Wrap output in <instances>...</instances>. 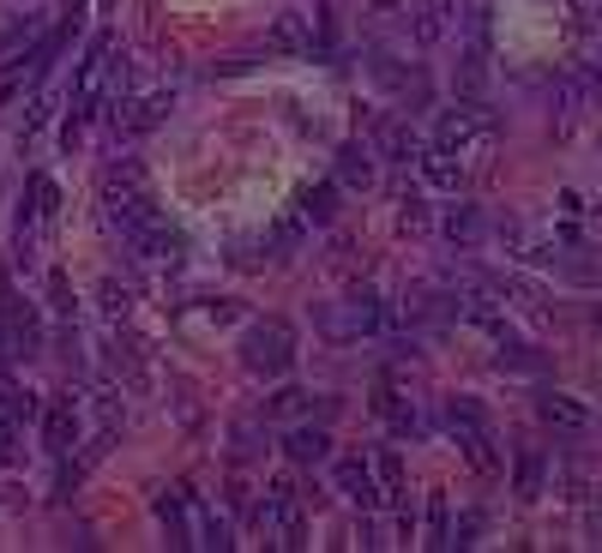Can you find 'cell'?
Segmentation results:
<instances>
[{
    "mask_svg": "<svg viewBox=\"0 0 602 553\" xmlns=\"http://www.w3.org/2000/svg\"><path fill=\"white\" fill-rule=\"evenodd\" d=\"M49 296H54V307H61V313H73V289H66V277H61V271L49 277Z\"/></svg>",
    "mask_w": 602,
    "mask_h": 553,
    "instance_id": "obj_30",
    "label": "cell"
},
{
    "mask_svg": "<svg viewBox=\"0 0 602 553\" xmlns=\"http://www.w3.org/2000/svg\"><path fill=\"white\" fill-rule=\"evenodd\" d=\"M326 331L331 337H374V331H386V301L374 296V289H355V296H343L338 307L326 313Z\"/></svg>",
    "mask_w": 602,
    "mask_h": 553,
    "instance_id": "obj_7",
    "label": "cell"
},
{
    "mask_svg": "<svg viewBox=\"0 0 602 553\" xmlns=\"http://www.w3.org/2000/svg\"><path fill=\"white\" fill-rule=\"evenodd\" d=\"M494 367H500V374H524V379H537V374H542V367H549V361H542V355H537V349H524V343H512V349H500V355H494Z\"/></svg>",
    "mask_w": 602,
    "mask_h": 553,
    "instance_id": "obj_23",
    "label": "cell"
},
{
    "mask_svg": "<svg viewBox=\"0 0 602 553\" xmlns=\"http://www.w3.org/2000/svg\"><path fill=\"white\" fill-rule=\"evenodd\" d=\"M428 548H452V529H446V493L428 500Z\"/></svg>",
    "mask_w": 602,
    "mask_h": 553,
    "instance_id": "obj_26",
    "label": "cell"
},
{
    "mask_svg": "<svg viewBox=\"0 0 602 553\" xmlns=\"http://www.w3.org/2000/svg\"><path fill=\"white\" fill-rule=\"evenodd\" d=\"M440 229H446V241L476 247V241H482V235H488V217H482V211H476V205H452V211H446V217H440Z\"/></svg>",
    "mask_w": 602,
    "mask_h": 553,
    "instance_id": "obj_17",
    "label": "cell"
},
{
    "mask_svg": "<svg viewBox=\"0 0 602 553\" xmlns=\"http://www.w3.org/2000/svg\"><path fill=\"white\" fill-rule=\"evenodd\" d=\"M109 66H115V37H97L91 49H85L79 73H73V97H66V144L85 133V121H91V109L103 103V90H109Z\"/></svg>",
    "mask_w": 602,
    "mask_h": 553,
    "instance_id": "obj_3",
    "label": "cell"
},
{
    "mask_svg": "<svg viewBox=\"0 0 602 553\" xmlns=\"http://www.w3.org/2000/svg\"><path fill=\"white\" fill-rule=\"evenodd\" d=\"M241 367L260 379H284L296 367V325L284 319H260L241 331Z\"/></svg>",
    "mask_w": 602,
    "mask_h": 553,
    "instance_id": "obj_4",
    "label": "cell"
},
{
    "mask_svg": "<svg viewBox=\"0 0 602 553\" xmlns=\"http://www.w3.org/2000/svg\"><path fill=\"white\" fill-rule=\"evenodd\" d=\"M452 25V0H422L416 7V42H440Z\"/></svg>",
    "mask_w": 602,
    "mask_h": 553,
    "instance_id": "obj_22",
    "label": "cell"
},
{
    "mask_svg": "<svg viewBox=\"0 0 602 553\" xmlns=\"http://www.w3.org/2000/svg\"><path fill=\"white\" fill-rule=\"evenodd\" d=\"M367 7H380V13H392V7H410V0H367Z\"/></svg>",
    "mask_w": 602,
    "mask_h": 553,
    "instance_id": "obj_31",
    "label": "cell"
},
{
    "mask_svg": "<svg viewBox=\"0 0 602 553\" xmlns=\"http://www.w3.org/2000/svg\"><path fill=\"white\" fill-rule=\"evenodd\" d=\"M170 109H175V97H170V90H151V97L127 103V115L115 109V133H121V139H139V133L163 127V121H170Z\"/></svg>",
    "mask_w": 602,
    "mask_h": 553,
    "instance_id": "obj_11",
    "label": "cell"
},
{
    "mask_svg": "<svg viewBox=\"0 0 602 553\" xmlns=\"http://www.w3.org/2000/svg\"><path fill=\"white\" fill-rule=\"evenodd\" d=\"M0 349H7L13 361H30L42 349V319H37V307H30L13 284L0 289Z\"/></svg>",
    "mask_w": 602,
    "mask_h": 553,
    "instance_id": "obj_5",
    "label": "cell"
},
{
    "mask_svg": "<svg viewBox=\"0 0 602 553\" xmlns=\"http://www.w3.org/2000/svg\"><path fill=\"white\" fill-rule=\"evenodd\" d=\"M18 433H25V422L0 403V464H18Z\"/></svg>",
    "mask_w": 602,
    "mask_h": 553,
    "instance_id": "obj_25",
    "label": "cell"
},
{
    "mask_svg": "<svg viewBox=\"0 0 602 553\" xmlns=\"http://www.w3.org/2000/svg\"><path fill=\"white\" fill-rule=\"evenodd\" d=\"M367 73H374V85H386L392 97H404V103H410V97H416V103L428 97V73H422L416 61H398L386 42H374V49H367Z\"/></svg>",
    "mask_w": 602,
    "mask_h": 553,
    "instance_id": "obj_8",
    "label": "cell"
},
{
    "mask_svg": "<svg viewBox=\"0 0 602 553\" xmlns=\"http://www.w3.org/2000/svg\"><path fill=\"white\" fill-rule=\"evenodd\" d=\"M542 476H549L542 451H518V493H524V500H537V493H542Z\"/></svg>",
    "mask_w": 602,
    "mask_h": 553,
    "instance_id": "obj_24",
    "label": "cell"
},
{
    "mask_svg": "<svg viewBox=\"0 0 602 553\" xmlns=\"http://www.w3.org/2000/svg\"><path fill=\"white\" fill-rule=\"evenodd\" d=\"M0 403H7L18 422H30V415H37V398H30V391H0Z\"/></svg>",
    "mask_w": 602,
    "mask_h": 553,
    "instance_id": "obj_27",
    "label": "cell"
},
{
    "mask_svg": "<svg viewBox=\"0 0 602 553\" xmlns=\"http://www.w3.org/2000/svg\"><path fill=\"white\" fill-rule=\"evenodd\" d=\"M338 193H343L338 180H319V187H308V193H301V205H296V217L314 223V229H319V223H331V217H338Z\"/></svg>",
    "mask_w": 602,
    "mask_h": 553,
    "instance_id": "obj_18",
    "label": "cell"
},
{
    "mask_svg": "<svg viewBox=\"0 0 602 553\" xmlns=\"http://www.w3.org/2000/svg\"><path fill=\"white\" fill-rule=\"evenodd\" d=\"M374 469H380V488H386V500H392V493H398V457H392V451H380Z\"/></svg>",
    "mask_w": 602,
    "mask_h": 553,
    "instance_id": "obj_28",
    "label": "cell"
},
{
    "mask_svg": "<svg viewBox=\"0 0 602 553\" xmlns=\"http://www.w3.org/2000/svg\"><path fill=\"white\" fill-rule=\"evenodd\" d=\"M265 49H272V54H308V49H314L308 13H277L272 30H265Z\"/></svg>",
    "mask_w": 602,
    "mask_h": 553,
    "instance_id": "obj_14",
    "label": "cell"
},
{
    "mask_svg": "<svg viewBox=\"0 0 602 553\" xmlns=\"http://www.w3.org/2000/svg\"><path fill=\"white\" fill-rule=\"evenodd\" d=\"M301 403H308V391H277V398H272V415H296Z\"/></svg>",
    "mask_w": 602,
    "mask_h": 553,
    "instance_id": "obj_29",
    "label": "cell"
},
{
    "mask_svg": "<svg viewBox=\"0 0 602 553\" xmlns=\"http://www.w3.org/2000/svg\"><path fill=\"white\" fill-rule=\"evenodd\" d=\"M537 415H542V427H554V433H590V422H597V415H590L578 398H566V391H542Z\"/></svg>",
    "mask_w": 602,
    "mask_h": 553,
    "instance_id": "obj_13",
    "label": "cell"
},
{
    "mask_svg": "<svg viewBox=\"0 0 602 553\" xmlns=\"http://www.w3.org/2000/svg\"><path fill=\"white\" fill-rule=\"evenodd\" d=\"M127 247L139 259H175V253H181V229H170V217H151L145 229L127 235Z\"/></svg>",
    "mask_w": 602,
    "mask_h": 553,
    "instance_id": "obj_15",
    "label": "cell"
},
{
    "mask_svg": "<svg viewBox=\"0 0 602 553\" xmlns=\"http://www.w3.org/2000/svg\"><path fill=\"white\" fill-rule=\"evenodd\" d=\"M158 517L170 529V548H193V524H187V488H163L158 493Z\"/></svg>",
    "mask_w": 602,
    "mask_h": 553,
    "instance_id": "obj_16",
    "label": "cell"
},
{
    "mask_svg": "<svg viewBox=\"0 0 602 553\" xmlns=\"http://www.w3.org/2000/svg\"><path fill=\"white\" fill-rule=\"evenodd\" d=\"M103 217L121 229V241H127L133 229H145L151 217H163V211H158V193L145 187V175H139L133 163H115V168L103 175Z\"/></svg>",
    "mask_w": 602,
    "mask_h": 553,
    "instance_id": "obj_1",
    "label": "cell"
},
{
    "mask_svg": "<svg viewBox=\"0 0 602 553\" xmlns=\"http://www.w3.org/2000/svg\"><path fill=\"white\" fill-rule=\"evenodd\" d=\"M284 451L296 457V464H326V457H331V433H326V427H296V433L284 439Z\"/></svg>",
    "mask_w": 602,
    "mask_h": 553,
    "instance_id": "obj_19",
    "label": "cell"
},
{
    "mask_svg": "<svg viewBox=\"0 0 602 553\" xmlns=\"http://www.w3.org/2000/svg\"><path fill=\"white\" fill-rule=\"evenodd\" d=\"M73 439H79V403H73V391H66V398H54L49 410H42V445H49L54 457H66Z\"/></svg>",
    "mask_w": 602,
    "mask_h": 553,
    "instance_id": "obj_12",
    "label": "cell"
},
{
    "mask_svg": "<svg viewBox=\"0 0 602 553\" xmlns=\"http://www.w3.org/2000/svg\"><path fill=\"white\" fill-rule=\"evenodd\" d=\"M488 144H494V115H488L482 103H459V109H446V115L434 121V151L459 156V163L488 156Z\"/></svg>",
    "mask_w": 602,
    "mask_h": 553,
    "instance_id": "obj_2",
    "label": "cell"
},
{
    "mask_svg": "<svg viewBox=\"0 0 602 553\" xmlns=\"http://www.w3.org/2000/svg\"><path fill=\"white\" fill-rule=\"evenodd\" d=\"M374 180V144H343L338 151V187H367Z\"/></svg>",
    "mask_w": 602,
    "mask_h": 553,
    "instance_id": "obj_20",
    "label": "cell"
},
{
    "mask_svg": "<svg viewBox=\"0 0 602 553\" xmlns=\"http://www.w3.org/2000/svg\"><path fill=\"white\" fill-rule=\"evenodd\" d=\"M338 488L350 493L355 505H362V512H380L386 505V488H380V469L367 464V457H343L338 464Z\"/></svg>",
    "mask_w": 602,
    "mask_h": 553,
    "instance_id": "obj_10",
    "label": "cell"
},
{
    "mask_svg": "<svg viewBox=\"0 0 602 553\" xmlns=\"http://www.w3.org/2000/svg\"><path fill=\"white\" fill-rule=\"evenodd\" d=\"M374 151H386L392 163H416V156H422V139L404 127V121H386L380 139H374Z\"/></svg>",
    "mask_w": 602,
    "mask_h": 553,
    "instance_id": "obj_21",
    "label": "cell"
},
{
    "mask_svg": "<svg viewBox=\"0 0 602 553\" xmlns=\"http://www.w3.org/2000/svg\"><path fill=\"white\" fill-rule=\"evenodd\" d=\"M440 422H446V433L464 445V457H471L476 469H494V451H488L494 439H488V422H482V410H476L471 398H452L440 410Z\"/></svg>",
    "mask_w": 602,
    "mask_h": 553,
    "instance_id": "obj_6",
    "label": "cell"
},
{
    "mask_svg": "<svg viewBox=\"0 0 602 553\" xmlns=\"http://www.w3.org/2000/svg\"><path fill=\"white\" fill-rule=\"evenodd\" d=\"M260 529H265V541H272V548H301L308 524H301L296 493H289V488H272V493H265V505H260Z\"/></svg>",
    "mask_w": 602,
    "mask_h": 553,
    "instance_id": "obj_9",
    "label": "cell"
}]
</instances>
